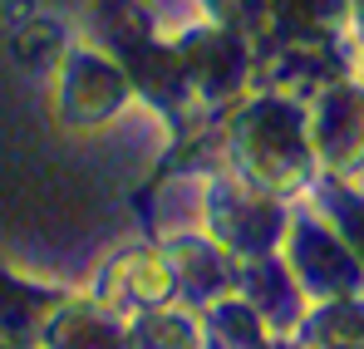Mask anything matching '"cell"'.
I'll use <instances>...</instances> for the list:
<instances>
[{
    "label": "cell",
    "mask_w": 364,
    "mask_h": 349,
    "mask_svg": "<svg viewBox=\"0 0 364 349\" xmlns=\"http://www.w3.org/2000/svg\"><path fill=\"white\" fill-rule=\"evenodd\" d=\"M0 349H25V345H10V340H0Z\"/></svg>",
    "instance_id": "obj_4"
},
{
    "label": "cell",
    "mask_w": 364,
    "mask_h": 349,
    "mask_svg": "<svg viewBox=\"0 0 364 349\" xmlns=\"http://www.w3.org/2000/svg\"><path fill=\"white\" fill-rule=\"evenodd\" d=\"M207 320L212 325L202 330V345H212V349H266V320L246 300L217 305Z\"/></svg>",
    "instance_id": "obj_3"
},
{
    "label": "cell",
    "mask_w": 364,
    "mask_h": 349,
    "mask_svg": "<svg viewBox=\"0 0 364 349\" xmlns=\"http://www.w3.org/2000/svg\"><path fill=\"white\" fill-rule=\"evenodd\" d=\"M35 349H128V325L104 300H64L35 330Z\"/></svg>",
    "instance_id": "obj_1"
},
{
    "label": "cell",
    "mask_w": 364,
    "mask_h": 349,
    "mask_svg": "<svg viewBox=\"0 0 364 349\" xmlns=\"http://www.w3.org/2000/svg\"><path fill=\"white\" fill-rule=\"evenodd\" d=\"M310 349H364V305L355 295L325 300V310L310 320Z\"/></svg>",
    "instance_id": "obj_2"
}]
</instances>
